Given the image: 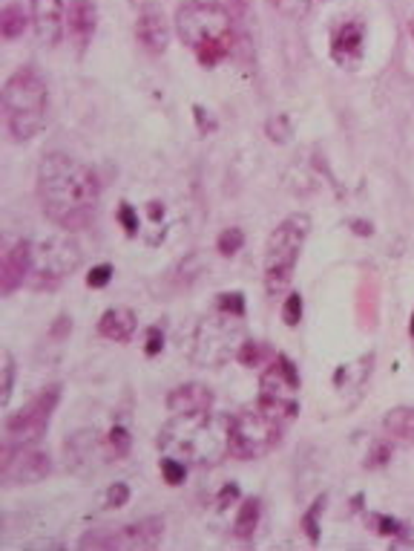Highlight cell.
<instances>
[{
  "label": "cell",
  "mask_w": 414,
  "mask_h": 551,
  "mask_svg": "<svg viewBox=\"0 0 414 551\" xmlns=\"http://www.w3.org/2000/svg\"><path fill=\"white\" fill-rule=\"evenodd\" d=\"M107 447H110V456H112V459H124V456L130 454V447H132L130 430L122 427V425H115V427L107 433Z\"/></svg>",
  "instance_id": "d4e9b609"
},
{
  "label": "cell",
  "mask_w": 414,
  "mask_h": 551,
  "mask_svg": "<svg viewBox=\"0 0 414 551\" xmlns=\"http://www.w3.org/2000/svg\"><path fill=\"white\" fill-rule=\"evenodd\" d=\"M351 225L357 228V234H363V237L372 234V223H351Z\"/></svg>",
  "instance_id": "60d3db41"
},
{
  "label": "cell",
  "mask_w": 414,
  "mask_h": 551,
  "mask_svg": "<svg viewBox=\"0 0 414 551\" xmlns=\"http://www.w3.org/2000/svg\"><path fill=\"white\" fill-rule=\"evenodd\" d=\"M127 502H130V488L124 482L110 485V491H107V505H110V509H124Z\"/></svg>",
  "instance_id": "e575fe53"
},
{
  "label": "cell",
  "mask_w": 414,
  "mask_h": 551,
  "mask_svg": "<svg viewBox=\"0 0 414 551\" xmlns=\"http://www.w3.org/2000/svg\"><path fill=\"white\" fill-rule=\"evenodd\" d=\"M12 384H14V358L9 350H4V390H0V401H9L12 396Z\"/></svg>",
  "instance_id": "836d02e7"
},
{
  "label": "cell",
  "mask_w": 414,
  "mask_h": 551,
  "mask_svg": "<svg viewBox=\"0 0 414 551\" xmlns=\"http://www.w3.org/2000/svg\"><path fill=\"white\" fill-rule=\"evenodd\" d=\"M95 23H98V9L93 0H72L67 12V29H69V38L78 43V50H84L93 41Z\"/></svg>",
  "instance_id": "ac0fdd59"
},
{
  "label": "cell",
  "mask_w": 414,
  "mask_h": 551,
  "mask_svg": "<svg viewBox=\"0 0 414 551\" xmlns=\"http://www.w3.org/2000/svg\"><path fill=\"white\" fill-rule=\"evenodd\" d=\"M245 344V326L239 315L219 309L204 315L190 332V361L199 367L216 370L225 367L233 355H239Z\"/></svg>",
  "instance_id": "5b68a950"
},
{
  "label": "cell",
  "mask_w": 414,
  "mask_h": 551,
  "mask_svg": "<svg viewBox=\"0 0 414 551\" xmlns=\"http://www.w3.org/2000/svg\"><path fill=\"white\" fill-rule=\"evenodd\" d=\"M58 401H61V384H52L47 390H40V393L29 401L26 408L14 410L6 418V425H4L6 442L9 445H35L43 433H47Z\"/></svg>",
  "instance_id": "30bf717a"
},
{
  "label": "cell",
  "mask_w": 414,
  "mask_h": 551,
  "mask_svg": "<svg viewBox=\"0 0 414 551\" xmlns=\"http://www.w3.org/2000/svg\"><path fill=\"white\" fill-rule=\"evenodd\" d=\"M389 459H392V447L380 442V445H374V451H372V456H368L365 465L368 468H380V465H386Z\"/></svg>",
  "instance_id": "74e56055"
},
{
  "label": "cell",
  "mask_w": 414,
  "mask_h": 551,
  "mask_svg": "<svg viewBox=\"0 0 414 551\" xmlns=\"http://www.w3.org/2000/svg\"><path fill=\"white\" fill-rule=\"evenodd\" d=\"M283 321L288 326H297L302 321V298L297 292L288 295V300L283 303Z\"/></svg>",
  "instance_id": "f546056e"
},
{
  "label": "cell",
  "mask_w": 414,
  "mask_h": 551,
  "mask_svg": "<svg viewBox=\"0 0 414 551\" xmlns=\"http://www.w3.org/2000/svg\"><path fill=\"white\" fill-rule=\"evenodd\" d=\"M259 404L288 425L300 413V372L288 355H274L259 379Z\"/></svg>",
  "instance_id": "ba28073f"
},
{
  "label": "cell",
  "mask_w": 414,
  "mask_h": 551,
  "mask_svg": "<svg viewBox=\"0 0 414 551\" xmlns=\"http://www.w3.org/2000/svg\"><path fill=\"white\" fill-rule=\"evenodd\" d=\"M411 335H414V315H411Z\"/></svg>",
  "instance_id": "7bdbcfd3"
},
{
  "label": "cell",
  "mask_w": 414,
  "mask_h": 551,
  "mask_svg": "<svg viewBox=\"0 0 414 551\" xmlns=\"http://www.w3.org/2000/svg\"><path fill=\"white\" fill-rule=\"evenodd\" d=\"M382 430L394 439L414 442V408H392L382 416Z\"/></svg>",
  "instance_id": "44dd1931"
},
{
  "label": "cell",
  "mask_w": 414,
  "mask_h": 551,
  "mask_svg": "<svg viewBox=\"0 0 414 551\" xmlns=\"http://www.w3.org/2000/svg\"><path fill=\"white\" fill-rule=\"evenodd\" d=\"M84 252L76 240H69L64 234H55L50 240H43L35 245L32 252V278L38 289H52L61 280H67L69 274H76L81 269Z\"/></svg>",
  "instance_id": "9c48e42d"
},
{
  "label": "cell",
  "mask_w": 414,
  "mask_h": 551,
  "mask_svg": "<svg viewBox=\"0 0 414 551\" xmlns=\"http://www.w3.org/2000/svg\"><path fill=\"white\" fill-rule=\"evenodd\" d=\"M242 245H245V234L239 228H228V231H221L219 240H216V249L221 257H233V254H239L242 252Z\"/></svg>",
  "instance_id": "484cf974"
},
{
  "label": "cell",
  "mask_w": 414,
  "mask_h": 551,
  "mask_svg": "<svg viewBox=\"0 0 414 551\" xmlns=\"http://www.w3.org/2000/svg\"><path fill=\"white\" fill-rule=\"evenodd\" d=\"M118 223L124 225L127 234H136L139 231V216H136V211H132L130 202H122V208H118Z\"/></svg>",
  "instance_id": "8d00e7d4"
},
{
  "label": "cell",
  "mask_w": 414,
  "mask_h": 551,
  "mask_svg": "<svg viewBox=\"0 0 414 551\" xmlns=\"http://www.w3.org/2000/svg\"><path fill=\"white\" fill-rule=\"evenodd\" d=\"M360 47H363V26L357 21H348L334 32V55L339 58V61L354 55Z\"/></svg>",
  "instance_id": "7402d4cb"
},
{
  "label": "cell",
  "mask_w": 414,
  "mask_h": 551,
  "mask_svg": "<svg viewBox=\"0 0 414 551\" xmlns=\"http://www.w3.org/2000/svg\"><path fill=\"white\" fill-rule=\"evenodd\" d=\"M285 425L276 416L256 404L230 416V456L236 459H262L279 445Z\"/></svg>",
  "instance_id": "52a82bcc"
},
{
  "label": "cell",
  "mask_w": 414,
  "mask_h": 551,
  "mask_svg": "<svg viewBox=\"0 0 414 551\" xmlns=\"http://www.w3.org/2000/svg\"><path fill=\"white\" fill-rule=\"evenodd\" d=\"M132 4H141V0H132Z\"/></svg>",
  "instance_id": "ee69618b"
},
{
  "label": "cell",
  "mask_w": 414,
  "mask_h": 551,
  "mask_svg": "<svg viewBox=\"0 0 414 551\" xmlns=\"http://www.w3.org/2000/svg\"><path fill=\"white\" fill-rule=\"evenodd\" d=\"M216 300H219V309L245 317V298H242V292H225V295H219Z\"/></svg>",
  "instance_id": "1f68e13d"
},
{
  "label": "cell",
  "mask_w": 414,
  "mask_h": 551,
  "mask_svg": "<svg viewBox=\"0 0 414 551\" xmlns=\"http://www.w3.org/2000/svg\"><path fill=\"white\" fill-rule=\"evenodd\" d=\"M136 35L141 41V47L147 52H165L170 43V26L165 21V12H158L156 6H144L139 21H136Z\"/></svg>",
  "instance_id": "e0dca14e"
},
{
  "label": "cell",
  "mask_w": 414,
  "mask_h": 551,
  "mask_svg": "<svg viewBox=\"0 0 414 551\" xmlns=\"http://www.w3.org/2000/svg\"><path fill=\"white\" fill-rule=\"evenodd\" d=\"M52 473V459L50 454L38 451V447L29 445H4V454H0V482L6 488L12 485H32L47 480Z\"/></svg>",
  "instance_id": "8fae6325"
},
{
  "label": "cell",
  "mask_w": 414,
  "mask_h": 551,
  "mask_svg": "<svg viewBox=\"0 0 414 551\" xmlns=\"http://www.w3.org/2000/svg\"><path fill=\"white\" fill-rule=\"evenodd\" d=\"M374 523V528H377V534H382V537H397V534H403V526L397 523V519H392V517H382V514H372L368 517Z\"/></svg>",
  "instance_id": "d6a6232c"
},
{
  "label": "cell",
  "mask_w": 414,
  "mask_h": 551,
  "mask_svg": "<svg viewBox=\"0 0 414 551\" xmlns=\"http://www.w3.org/2000/svg\"><path fill=\"white\" fill-rule=\"evenodd\" d=\"M64 456H67V468H72L81 476H90L110 459V447H107V439H101L95 430H78L72 436H67Z\"/></svg>",
  "instance_id": "7c38bea8"
},
{
  "label": "cell",
  "mask_w": 414,
  "mask_h": 551,
  "mask_svg": "<svg viewBox=\"0 0 414 551\" xmlns=\"http://www.w3.org/2000/svg\"><path fill=\"white\" fill-rule=\"evenodd\" d=\"M32 252L35 245L29 240L12 243L4 252V257H0V292L4 295H12L32 274Z\"/></svg>",
  "instance_id": "4fadbf2b"
},
{
  "label": "cell",
  "mask_w": 414,
  "mask_h": 551,
  "mask_svg": "<svg viewBox=\"0 0 414 551\" xmlns=\"http://www.w3.org/2000/svg\"><path fill=\"white\" fill-rule=\"evenodd\" d=\"M322 509H325V497H317L314 505L308 509V514L302 517V528H305V534H308L310 543L320 540V514H322Z\"/></svg>",
  "instance_id": "4316f807"
},
{
  "label": "cell",
  "mask_w": 414,
  "mask_h": 551,
  "mask_svg": "<svg viewBox=\"0 0 414 551\" xmlns=\"http://www.w3.org/2000/svg\"><path fill=\"white\" fill-rule=\"evenodd\" d=\"M161 344H165V335H161L158 326L147 329V355H158L161 353Z\"/></svg>",
  "instance_id": "f35d334b"
},
{
  "label": "cell",
  "mask_w": 414,
  "mask_h": 551,
  "mask_svg": "<svg viewBox=\"0 0 414 551\" xmlns=\"http://www.w3.org/2000/svg\"><path fill=\"white\" fill-rule=\"evenodd\" d=\"M308 231H310L308 214H291L271 231L268 245H265V289H268V295H283L291 286Z\"/></svg>",
  "instance_id": "8992f818"
},
{
  "label": "cell",
  "mask_w": 414,
  "mask_h": 551,
  "mask_svg": "<svg viewBox=\"0 0 414 551\" xmlns=\"http://www.w3.org/2000/svg\"><path fill=\"white\" fill-rule=\"evenodd\" d=\"M158 447L165 456L182 459L184 465H219L230 454V416H173L158 433Z\"/></svg>",
  "instance_id": "7a4b0ae2"
},
{
  "label": "cell",
  "mask_w": 414,
  "mask_h": 551,
  "mask_svg": "<svg viewBox=\"0 0 414 551\" xmlns=\"http://www.w3.org/2000/svg\"><path fill=\"white\" fill-rule=\"evenodd\" d=\"M265 130H268L271 142H288L291 139V122L288 115H274V119H268V124H265Z\"/></svg>",
  "instance_id": "f1b7e54d"
},
{
  "label": "cell",
  "mask_w": 414,
  "mask_h": 551,
  "mask_svg": "<svg viewBox=\"0 0 414 551\" xmlns=\"http://www.w3.org/2000/svg\"><path fill=\"white\" fill-rule=\"evenodd\" d=\"M136 312L127 309V307H112L101 315L98 321V332L107 341H115V344H124L132 338V332H136Z\"/></svg>",
  "instance_id": "d6986e66"
},
{
  "label": "cell",
  "mask_w": 414,
  "mask_h": 551,
  "mask_svg": "<svg viewBox=\"0 0 414 551\" xmlns=\"http://www.w3.org/2000/svg\"><path fill=\"white\" fill-rule=\"evenodd\" d=\"M176 32L204 67H216L233 50V18L213 0H184L176 9Z\"/></svg>",
  "instance_id": "3957f363"
},
{
  "label": "cell",
  "mask_w": 414,
  "mask_h": 551,
  "mask_svg": "<svg viewBox=\"0 0 414 551\" xmlns=\"http://www.w3.org/2000/svg\"><path fill=\"white\" fill-rule=\"evenodd\" d=\"M32 29L40 47H58L64 38V0H32Z\"/></svg>",
  "instance_id": "5bb4252c"
},
{
  "label": "cell",
  "mask_w": 414,
  "mask_h": 551,
  "mask_svg": "<svg viewBox=\"0 0 414 551\" xmlns=\"http://www.w3.org/2000/svg\"><path fill=\"white\" fill-rule=\"evenodd\" d=\"M262 355H265V346L262 344H256V341H245L242 344V350H239V358L245 367H259L262 364Z\"/></svg>",
  "instance_id": "4dcf8cb0"
},
{
  "label": "cell",
  "mask_w": 414,
  "mask_h": 551,
  "mask_svg": "<svg viewBox=\"0 0 414 551\" xmlns=\"http://www.w3.org/2000/svg\"><path fill=\"white\" fill-rule=\"evenodd\" d=\"M165 537V519L147 517L141 523L110 528V548H156Z\"/></svg>",
  "instance_id": "9a60e30c"
},
{
  "label": "cell",
  "mask_w": 414,
  "mask_h": 551,
  "mask_svg": "<svg viewBox=\"0 0 414 551\" xmlns=\"http://www.w3.org/2000/svg\"><path fill=\"white\" fill-rule=\"evenodd\" d=\"M409 29H411V38H414V18H411V26H409Z\"/></svg>",
  "instance_id": "b9f144b4"
},
{
  "label": "cell",
  "mask_w": 414,
  "mask_h": 551,
  "mask_svg": "<svg viewBox=\"0 0 414 551\" xmlns=\"http://www.w3.org/2000/svg\"><path fill=\"white\" fill-rule=\"evenodd\" d=\"M38 199L58 228L81 231L98 208V179L78 159L47 153L38 168Z\"/></svg>",
  "instance_id": "6da1fadb"
},
{
  "label": "cell",
  "mask_w": 414,
  "mask_h": 551,
  "mask_svg": "<svg viewBox=\"0 0 414 551\" xmlns=\"http://www.w3.org/2000/svg\"><path fill=\"white\" fill-rule=\"evenodd\" d=\"M236 497H239V488H236L233 482H228L225 488H221V494H219V505H228V502H233Z\"/></svg>",
  "instance_id": "ab89813d"
},
{
  "label": "cell",
  "mask_w": 414,
  "mask_h": 551,
  "mask_svg": "<svg viewBox=\"0 0 414 551\" xmlns=\"http://www.w3.org/2000/svg\"><path fill=\"white\" fill-rule=\"evenodd\" d=\"M4 115L6 130L14 142L35 139L47 124V81L35 67L14 69L4 84Z\"/></svg>",
  "instance_id": "277c9868"
},
{
  "label": "cell",
  "mask_w": 414,
  "mask_h": 551,
  "mask_svg": "<svg viewBox=\"0 0 414 551\" xmlns=\"http://www.w3.org/2000/svg\"><path fill=\"white\" fill-rule=\"evenodd\" d=\"M372 364H374V355H363L360 361H354V364H348V367H339L337 370V375H334V384L337 387H348V384H354V387H363L365 384V379L368 375H372Z\"/></svg>",
  "instance_id": "603a6c76"
},
{
  "label": "cell",
  "mask_w": 414,
  "mask_h": 551,
  "mask_svg": "<svg viewBox=\"0 0 414 551\" xmlns=\"http://www.w3.org/2000/svg\"><path fill=\"white\" fill-rule=\"evenodd\" d=\"M161 476H165L167 485H179L184 476H187V465H184L182 459L165 456V459H161Z\"/></svg>",
  "instance_id": "83f0119b"
},
{
  "label": "cell",
  "mask_w": 414,
  "mask_h": 551,
  "mask_svg": "<svg viewBox=\"0 0 414 551\" xmlns=\"http://www.w3.org/2000/svg\"><path fill=\"white\" fill-rule=\"evenodd\" d=\"M167 410L170 416H196V413H211L213 410V393L204 384H182L170 390L167 396Z\"/></svg>",
  "instance_id": "2e32d148"
},
{
  "label": "cell",
  "mask_w": 414,
  "mask_h": 551,
  "mask_svg": "<svg viewBox=\"0 0 414 551\" xmlns=\"http://www.w3.org/2000/svg\"><path fill=\"white\" fill-rule=\"evenodd\" d=\"M26 29V12L21 6H6L4 12H0V35L4 38H18L23 35Z\"/></svg>",
  "instance_id": "cb8c5ba5"
},
{
  "label": "cell",
  "mask_w": 414,
  "mask_h": 551,
  "mask_svg": "<svg viewBox=\"0 0 414 551\" xmlns=\"http://www.w3.org/2000/svg\"><path fill=\"white\" fill-rule=\"evenodd\" d=\"M259 517H262V502L256 497H248L239 511H236V519H233V534L239 540H254V534L259 528Z\"/></svg>",
  "instance_id": "ffe728a7"
},
{
  "label": "cell",
  "mask_w": 414,
  "mask_h": 551,
  "mask_svg": "<svg viewBox=\"0 0 414 551\" xmlns=\"http://www.w3.org/2000/svg\"><path fill=\"white\" fill-rule=\"evenodd\" d=\"M110 278H112V266L110 263H101V266H95L93 271H90V278H86V286L90 289H104L110 283Z\"/></svg>",
  "instance_id": "d590c367"
}]
</instances>
